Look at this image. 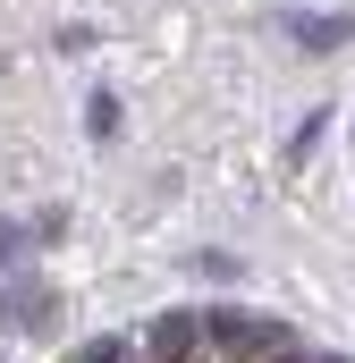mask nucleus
<instances>
[{
	"mask_svg": "<svg viewBox=\"0 0 355 363\" xmlns=\"http://www.w3.org/2000/svg\"><path fill=\"white\" fill-rule=\"evenodd\" d=\"M26 237H34V245H60V237H68V211H34Z\"/></svg>",
	"mask_w": 355,
	"mask_h": 363,
	"instance_id": "nucleus-10",
	"label": "nucleus"
},
{
	"mask_svg": "<svg viewBox=\"0 0 355 363\" xmlns=\"http://www.w3.org/2000/svg\"><path fill=\"white\" fill-rule=\"evenodd\" d=\"M26 254H34V237H26V220H0V279L17 271Z\"/></svg>",
	"mask_w": 355,
	"mask_h": 363,
	"instance_id": "nucleus-7",
	"label": "nucleus"
},
{
	"mask_svg": "<svg viewBox=\"0 0 355 363\" xmlns=\"http://www.w3.org/2000/svg\"><path fill=\"white\" fill-rule=\"evenodd\" d=\"M322 127H330V110H322V101H313V118H305V127H296V144H288V161H305V152H313V144H322Z\"/></svg>",
	"mask_w": 355,
	"mask_h": 363,
	"instance_id": "nucleus-9",
	"label": "nucleus"
},
{
	"mask_svg": "<svg viewBox=\"0 0 355 363\" xmlns=\"http://www.w3.org/2000/svg\"><path fill=\"white\" fill-rule=\"evenodd\" d=\"M119 127H127V101H119L110 85H93L85 93V135L93 144H119Z\"/></svg>",
	"mask_w": 355,
	"mask_h": 363,
	"instance_id": "nucleus-4",
	"label": "nucleus"
},
{
	"mask_svg": "<svg viewBox=\"0 0 355 363\" xmlns=\"http://www.w3.org/2000/svg\"><path fill=\"white\" fill-rule=\"evenodd\" d=\"M144 338H153V347H161V355H186V347H195V338H203V313H186V304H178V313H161V321H153V330H144Z\"/></svg>",
	"mask_w": 355,
	"mask_h": 363,
	"instance_id": "nucleus-5",
	"label": "nucleus"
},
{
	"mask_svg": "<svg viewBox=\"0 0 355 363\" xmlns=\"http://www.w3.org/2000/svg\"><path fill=\"white\" fill-rule=\"evenodd\" d=\"M195 279H212V287H237V279H246V262H237L229 245H203V254H195Z\"/></svg>",
	"mask_w": 355,
	"mask_h": 363,
	"instance_id": "nucleus-6",
	"label": "nucleus"
},
{
	"mask_svg": "<svg viewBox=\"0 0 355 363\" xmlns=\"http://www.w3.org/2000/svg\"><path fill=\"white\" fill-rule=\"evenodd\" d=\"M203 330H212L229 355H271V347L288 338V321H271V313H203Z\"/></svg>",
	"mask_w": 355,
	"mask_h": 363,
	"instance_id": "nucleus-2",
	"label": "nucleus"
},
{
	"mask_svg": "<svg viewBox=\"0 0 355 363\" xmlns=\"http://www.w3.org/2000/svg\"><path fill=\"white\" fill-rule=\"evenodd\" d=\"M0 321H9V330H51V321H60V296H51V279L17 262V271L0 279Z\"/></svg>",
	"mask_w": 355,
	"mask_h": 363,
	"instance_id": "nucleus-1",
	"label": "nucleus"
},
{
	"mask_svg": "<svg viewBox=\"0 0 355 363\" xmlns=\"http://www.w3.org/2000/svg\"><path fill=\"white\" fill-rule=\"evenodd\" d=\"M279 34H288L296 51H347V43H355V17H330V9H288V17H279Z\"/></svg>",
	"mask_w": 355,
	"mask_h": 363,
	"instance_id": "nucleus-3",
	"label": "nucleus"
},
{
	"mask_svg": "<svg viewBox=\"0 0 355 363\" xmlns=\"http://www.w3.org/2000/svg\"><path fill=\"white\" fill-rule=\"evenodd\" d=\"M77 363H136V338H93Z\"/></svg>",
	"mask_w": 355,
	"mask_h": 363,
	"instance_id": "nucleus-8",
	"label": "nucleus"
}]
</instances>
